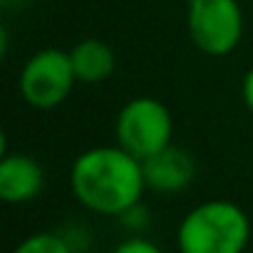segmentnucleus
Returning <instances> with one entry per match:
<instances>
[{"mask_svg":"<svg viewBox=\"0 0 253 253\" xmlns=\"http://www.w3.org/2000/svg\"><path fill=\"white\" fill-rule=\"evenodd\" d=\"M3 3V8H23L28 0H0Z\"/></svg>","mask_w":253,"mask_h":253,"instance_id":"14","label":"nucleus"},{"mask_svg":"<svg viewBox=\"0 0 253 253\" xmlns=\"http://www.w3.org/2000/svg\"><path fill=\"white\" fill-rule=\"evenodd\" d=\"M243 8L238 0H186V30L199 52L226 57L243 40Z\"/></svg>","mask_w":253,"mask_h":253,"instance_id":"4","label":"nucleus"},{"mask_svg":"<svg viewBox=\"0 0 253 253\" xmlns=\"http://www.w3.org/2000/svg\"><path fill=\"white\" fill-rule=\"evenodd\" d=\"M45 167L25 152H3L0 159V199L13 206L35 201L45 191Z\"/></svg>","mask_w":253,"mask_h":253,"instance_id":"6","label":"nucleus"},{"mask_svg":"<svg viewBox=\"0 0 253 253\" xmlns=\"http://www.w3.org/2000/svg\"><path fill=\"white\" fill-rule=\"evenodd\" d=\"M77 84V75L72 67L70 52L60 47H42L33 52L18 80L20 97L33 109H55L72 94Z\"/></svg>","mask_w":253,"mask_h":253,"instance_id":"5","label":"nucleus"},{"mask_svg":"<svg viewBox=\"0 0 253 253\" xmlns=\"http://www.w3.org/2000/svg\"><path fill=\"white\" fill-rule=\"evenodd\" d=\"M70 191L89 213L117 218L142 201L147 191L144 164L117 142L84 149L70 167Z\"/></svg>","mask_w":253,"mask_h":253,"instance_id":"1","label":"nucleus"},{"mask_svg":"<svg viewBox=\"0 0 253 253\" xmlns=\"http://www.w3.org/2000/svg\"><path fill=\"white\" fill-rule=\"evenodd\" d=\"M60 233L65 236V241L72 246L75 253H87L89 246H92V233H89V228L84 223H77V221L67 223L65 228H60Z\"/></svg>","mask_w":253,"mask_h":253,"instance_id":"11","label":"nucleus"},{"mask_svg":"<svg viewBox=\"0 0 253 253\" xmlns=\"http://www.w3.org/2000/svg\"><path fill=\"white\" fill-rule=\"evenodd\" d=\"M241 97H243L246 109L253 114V67H248V72L243 75V82H241Z\"/></svg>","mask_w":253,"mask_h":253,"instance_id":"13","label":"nucleus"},{"mask_svg":"<svg viewBox=\"0 0 253 253\" xmlns=\"http://www.w3.org/2000/svg\"><path fill=\"white\" fill-rule=\"evenodd\" d=\"M251 241L248 213L228 199H209L184 213L176 228L179 253H243Z\"/></svg>","mask_w":253,"mask_h":253,"instance_id":"2","label":"nucleus"},{"mask_svg":"<svg viewBox=\"0 0 253 253\" xmlns=\"http://www.w3.org/2000/svg\"><path fill=\"white\" fill-rule=\"evenodd\" d=\"M70 57H72V67H75L80 84H99V82L109 80L117 70L114 50L99 38L80 40L70 50Z\"/></svg>","mask_w":253,"mask_h":253,"instance_id":"8","label":"nucleus"},{"mask_svg":"<svg viewBox=\"0 0 253 253\" xmlns=\"http://www.w3.org/2000/svg\"><path fill=\"white\" fill-rule=\"evenodd\" d=\"M117 221H119L126 231H132L134 236H142V233L149 228V223H152V213H149V209L139 201V204L129 206L124 213H119Z\"/></svg>","mask_w":253,"mask_h":253,"instance_id":"10","label":"nucleus"},{"mask_svg":"<svg viewBox=\"0 0 253 253\" xmlns=\"http://www.w3.org/2000/svg\"><path fill=\"white\" fill-rule=\"evenodd\" d=\"M13 253H75L60 231H38L25 236Z\"/></svg>","mask_w":253,"mask_h":253,"instance_id":"9","label":"nucleus"},{"mask_svg":"<svg viewBox=\"0 0 253 253\" xmlns=\"http://www.w3.org/2000/svg\"><path fill=\"white\" fill-rule=\"evenodd\" d=\"M144 164V179H147V189L162 196H171V194H181L186 191L199 171V164L194 159V154L184 147L169 144L167 149H162L159 154L149 157Z\"/></svg>","mask_w":253,"mask_h":253,"instance_id":"7","label":"nucleus"},{"mask_svg":"<svg viewBox=\"0 0 253 253\" xmlns=\"http://www.w3.org/2000/svg\"><path fill=\"white\" fill-rule=\"evenodd\" d=\"M174 139V117L164 102L142 94L132 97L114 117V142L139 162L167 149Z\"/></svg>","mask_w":253,"mask_h":253,"instance_id":"3","label":"nucleus"},{"mask_svg":"<svg viewBox=\"0 0 253 253\" xmlns=\"http://www.w3.org/2000/svg\"><path fill=\"white\" fill-rule=\"evenodd\" d=\"M112 253H164L154 241H149V238H144V236H129V238H124V241H119L117 246H114V251Z\"/></svg>","mask_w":253,"mask_h":253,"instance_id":"12","label":"nucleus"}]
</instances>
